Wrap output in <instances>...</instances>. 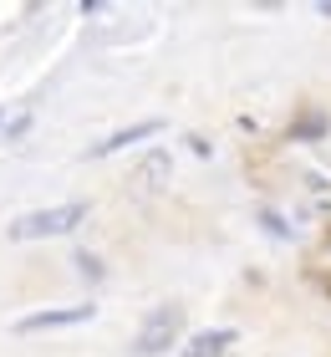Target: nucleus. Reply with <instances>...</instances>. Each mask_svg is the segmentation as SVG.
Returning a JSON list of instances; mask_svg holds the SVG:
<instances>
[{
    "mask_svg": "<svg viewBox=\"0 0 331 357\" xmlns=\"http://www.w3.org/2000/svg\"><path fill=\"white\" fill-rule=\"evenodd\" d=\"M77 266H82V275H92V281L102 275V266H97V255H77Z\"/></svg>",
    "mask_w": 331,
    "mask_h": 357,
    "instance_id": "0eeeda50",
    "label": "nucleus"
},
{
    "mask_svg": "<svg viewBox=\"0 0 331 357\" xmlns=\"http://www.w3.org/2000/svg\"><path fill=\"white\" fill-rule=\"evenodd\" d=\"M229 342H235V332H229V327H214V332H199L194 337V342L184 347V357H220Z\"/></svg>",
    "mask_w": 331,
    "mask_h": 357,
    "instance_id": "39448f33",
    "label": "nucleus"
},
{
    "mask_svg": "<svg viewBox=\"0 0 331 357\" xmlns=\"http://www.w3.org/2000/svg\"><path fill=\"white\" fill-rule=\"evenodd\" d=\"M178 332H184V306H153V312L143 317V327L138 337H132V352L138 357H158V352H169L178 342Z\"/></svg>",
    "mask_w": 331,
    "mask_h": 357,
    "instance_id": "f03ea898",
    "label": "nucleus"
},
{
    "mask_svg": "<svg viewBox=\"0 0 331 357\" xmlns=\"http://www.w3.org/2000/svg\"><path fill=\"white\" fill-rule=\"evenodd\" d=\"M87 220V204L72 199V204H52V209H36V215H21L10 225V240H46V235H66Z\"/></svg>",
    "mask_w": 331,
    "mask_h": 357,
    "instance_id": "f257e3e1",
    "label": "nucleus"
},
{
    "mask_svg": "<svg viewBox=\"0 0 331 357\" xmlns=\"http://www.w3.org/2000/svg\"><path fill=\"white\" fill-rule=\"evenodd\" d=\"M138 178H143L148 189H158L163 178H169V153H148V158H143V169H138Z\"/></svg>",
    "mask_w": 331,
    "mask_h": 357,
    "instance_id": "423d86ee",
    "label": "nucleus"
},
{
    "mask_svg": "<svg viewBox=\"0 0 331 357\" xmlns=\"http://www.w3.org/2000/svg\"><path fill=\"white\" fill-rule=\"evenodd\" d=\"M77 321H92V306H56V312L21 317V321H15V332H52V327H77Z\"/></svg>",
    "mask_w": 331,
    "mask_h": 357,
    "instance_id": "7ed1b4c3",
    "label": "nucleus"
},
{
    "mask_svg": "<svg viewBox=\"0 0 331 357\" xmlns=\"http://www.w3.org/2000/svg\"><path fill=\"white\" fill-rule=\"evenodd\" d=\"M153 133H163V123H158V118H148V123H132V128H123V133H112L107 143H97V149H92V158H102V153H118V149H128V143H143V138H153Z\"/></svg>",
    "mask_w": 331,
    "mask_h": 357,
    "instance_id": "20e7f679",
    "label": "nucleus"
}]
</instances>
